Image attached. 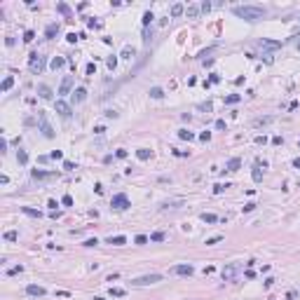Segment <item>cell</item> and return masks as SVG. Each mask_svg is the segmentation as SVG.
Instances as JSON below:
<instances>
[{"instance_id":"1","label":"cell","mask_w":300,"mask_h":300,"mask_svg":"<svg viewBox=\"0 0 300 300\" xmlns=\"http://www.w3.org/2000/svg\"><path fill=\"white\" fill-rule=\"evenodd\" d=\"M232 12L239 17V19H246V21H258L267 14L265 7L260 5H244V7H232Z\"/></svg>"},{"instance_id":"2","label":"cell","mask_w":300,"mask_h":300,"mask_svg":"<svg viewBox=\"0 0 300 300\" xmlns=\"http://www.w3.org/2000/svg\"><path fill=\"white\" fill-rule=\"evenodd\" d=\"M28 68H31L33 75H40L42 70H45V56L38 54V52H31V56H28Z\"/></svg>"},{"instance_id":"3","label":"cell","mask_w":300,"mask_h":300,"mask_svg":"<svg viewBox=\"0 0 300 300\" xmlns=\"http://www.w3.org/2000/svg\"><path fill=\"white\" fill-rule=\"evenodd\" d=\"M157 281H162V274H146V277H136L131 284H134V286H150V284H157Z\"/></svg>"},{"instance_id":"4","label":"cell","mask_w":300,"mask_h":300,"mask_svg":"<svg viewBox=\"0 0 300 300\" xmlns=\"http://www.w3.org/2000/svg\"><path fill=\"white\" fill-rule=\"evenodd\" d=\"M38 122H40V129H42V134H45V139H54V129H52V124H49V122H47V115L42 113H38Z\"/></svg>"},{"instance_id":"5","label":"cell","mask_w":300,"mask_h":300,"mask_svg":"<svg viewBox=\"0 0 300 300\" xmlns=\"http://www.w3.org/2000/svg\"><path fill=\"white\" fill-rule=\"evenodd\" d=\"M110 204H113V209H117V211H124V209H129L131 207V202H129V197L127 195H115L113 199H110Z\"/></svg>"},{"instance_id":"6","label":"cell","mask_w":300,"mask_h":300,"mask_svg":"<svg viewBox=\"0 0 300 300\" xmlns=\"http://www.w3.org/2000/svg\"><path fill=\"white\" fill-rule=\"evenodd\" d=\"M54 110L61 115V117H70V113H73V108L68 106L66 101H61V99H56L54 101Z\"/></svg>"},{"instance_id":"7","label":"cell","mask_w":300,"mask_h":300,"mask_svg":"<svg viewBox=\"0 0 300 300\" xmlns=\"http://www.w3.org/2000/svg\"><path fill=\"white\" fill-rule=\"evenodd\" d=\"M171 272H173V274H180V277H190V274L195 272V267L188 265V263H185V265H173Z\"/></svg>"},{"instance_id":"8","label":"cell","mask_w":300,"mask_h":300,"mask_svg":"<svg viewBox=\"0 0 300 300\" xmlns=\"http://www.w3.org/2000/svg\"><path fill=\"white\" fill-rule=\"evenodd\" d=\"M70 87H73V78H70V75H66V78H63V82H61V87H59V94H61V96H66V94L70 92Z\"/></svg>"},{"instance_id":"9","label":"cell","mask_w":300,"mask_h":300,"mask_svg":"<svg viewBox=\"0 0 300 300\" xmlns=\"http://www.w3.org/2000/svg\"><path fill=\"white\" fill-rule=\"evenodd\" d=\"M85 99H87V89H85V87H78V89L73 92V103H82Z\"/></svg>"},{"instance_id":"10","label":"cell","mask_w":300,"mask_h":300,"mask_svg":"<svg viewBox=\"0 0 300 300\" xmlns=\"http://www.w3.org/2000/svg\"><path fill=\"white\" fill-rule=\"evenodd\" d=\"M26 293L28 295H45V288H42V286H35V284H28V286H26Z\"/></svg>"},{"instance_id":"11","label":"cell","mask_w":300,"mask_h":300,"mask_svg":"<svg viewBox=\"0 0 300 300\" xmlns=\"http://www.w3.org/2000/svg\"><path fill=\"white\" fill-rule=\"evenodd\" d=\"M49 66H52V70H59V68H63V66H66V59H63V56H54Z\"/></svg>"},{"instance_id":"12","label":"cell","mask_w":300,"mask_h":300,"mask_svg":"<svg viewBox=\"0 0 300 300\" xmlns=\"http://www.w3.org/2000/svg\"><path fill=\"white\" fill-rule=\"evenodd\" d=\"M38 94H40L42 99H52V94H54V92H52V89H49L47 85H38Z\"/></svg>"},{"instance_id":"13","label":"cell","mask_w":300,"mask_h":300,"mask_svg":"<svg viewBox=\"0 0 300 300\" xmlns=\"http://www.w3.org/2000/svg\"><path fill=\"white\" fill-rule=\"evenodd\" d=\"M127 241V237L124 234H117V237H108V244H113V246H122Z\"/></svg>"},{"instance_id":"14","label":"cell","mask_w":300,"mask_h":300,"mask_svg":"<svg viewBox=\"0 0 300 300\" xmlns=\"http://www.w3.org/2000/svg\"><path fill=\"white\" fill-rule=\"evenodd\" d=\"M56 9H59V12L63 14V17H68V19L73 17V12H70V7H68L66 2H56Z\"/></svg>"},{"instance_id":"15","label":"cell","mask_w":300,"mask_h":300,"mask_svg":"<svg viewBox=\"0 0 300 300\" xmlns=\"http://www.w3.org/2000/svg\"><path fill=\"white\" fill-rule=\"evenodd\" d=\"M150 150H148V148H139V150H136V157H139L141 162H146V160H150Z\"/></svg>"},{"instance_id":"16","label":"cell","mask_w":300,"mask_h":300,"mask_svg":"<svg viewBox=\"0 0 300 300\" xmlns=\"http://www.w3.org/2000/svg\"><path fill=\"white\" fill-rule=\"evenodd\" d=\"M234 272H237V265H230V267H225V270H223V279L225 281H230L234 277Z\"/></svg>"},{"instance_id":"17","label":"cell","mask_w":300,"mask_h":300,"mask_svg":"<svg viewBox=\"0 0 300 300\" xmlns=\"http://www.w3.org/2000/svg\"><path fill=\"white\" fill-rule=\"evenodd\" d=\"M56 33H59V24H49V26L45 28V35H47V38H54Z\"/></svg>"},{"instance_id":"18","label":"cell","mask_w":300,"mask_h":300,"mask_svg":"<svg viewBox=\"0 0 300 300\" xmlns=\"http://www.w3.org/2000/svg\"><path fill=\"white\" fill-rule=\"evenodd\" d=\"M239 167H241V160H239V157H232V160L227 162V171H237Z\"/></svg>"},{"instance_id":"19","label":"cell","mask_w":300,"mask_h":300,"mask_svg":"<svg viewBox=\"0 0 300 300\" xmlns=\"http://www.w3.org/2000/svg\"><path fill=\"white\" fill-rule=\"evenodd\" d=\"M17 162H19L21 167L28 164V153H26V150H19V153H17Z\"/></svg>"},{"instance_id":"20","label":"cell","mask_w":300,"mask_h":300,"mask_svg":"<svg viewBox=\"0 0 300 300\" xmlns=\"http://www.w3.org/2000/svg\"><path fill=\"white\" fill-rule=\"evenodd\" d=\"M199 9H202L199 5H188V9H185V12H188V17H190V19H195V17L199 14Z\"/></svg>"},{"instance_id":"21","label":"cell","mask_w":300,"mask_h":300,"mask_svg":"<svg viewBox=\"0 0 300 300\" xmlns=\"http://www.w3.org/2000/svg\"><path fill=\"white\" fill-rule=\"evenodd\" d=\"M178 139H183V141H195V134L188 131V129H180V131H178Z\"/></svg>"},{"instance_id":"22","label":"cell","mask_w":300,"mask_h":300,"mask_svg":"<svg viewBox=\"0 0 300 300\" xmlns=\"http://www.w3.org/2000/svg\"><path fill=\"white\" fill-rule=\"evenodd\" d=\"M12 85H14V78H12V75H7L5 80H2V87H0V89H2V92H9V87H12Z\"/></svg>"},{"instance_id":"23","label":"cell","mask_w":300,"mask_h":300,"mask_svg":"<svg viewBox=\"0 0 300 300\" xmlns=\"http://www.w3.org/2000/svg\"><path fill=\"white\" fill-rule=\"evenodd\" d=\"M52 176H56V173H52V171H38V169L33 171V178H52Z\"/></svg>"},{"instance_id":"24","label":"cell","mask_w":300,"mask_h":300,"mask_svg":"<svg viewBox=\"0 0 300 300\" xmlns=\"http://www.w3.org/2000/svg\"><path fill=\"white\" fill-rule=\"evenodd\" d=\"M183 9H185V7L180 5V2H176V5H171V17H180V14H183Z\"/></svg>"},{"instance_id":"25","label":"cell","mask_w":300,"mask_h":300,"mask_svg":"<svg viewBox=\"0 0 300 300\" xmlns=\"http://www.w3.org/2000/svg\"><path fill=\"white\" fill-rule=\"evenodd\" d=\"M21 211H24V214H26V216H31V218H40V216H42L40 211H35V209H28V207H24V209H21Z\"/></svg>"},{"instance_id":"26","label":"cell","mask_w":300,"mask_h":300,"mask_svg":"<svg viewBox=\"0 0 300 300\" xmlns=\"http://www.w3.org/2000/svg\"><path fill=\"white\" fill-rule=\"evenodd\" d=\"M153 19H155V17H153V12H150V9H148V12H146V14H143V26H146V28H148V26H150V24H153Z\"/></svg>"},{"instance_id":"27","label":"cell","mask_w":300,"mask_h":300,"mask_svg":"<svg viewBox=\"0 0 300 300\" xmlns=\"http://www.w3.org/2000/svg\"><path fill=\"white\" fill-rule=\"evenodd\" d=\"M150 96H153V99H162V96H164V92H162L160 87H153V89H150Z\"/></svg>"},{"instance_id":"28","label":"cell","mask_w":300,"mask_h":300,"mask_svg":"<svg viewBox=\"0 0 300 300\" xmlns=\"http://www.w3.org/2000/svg\"><path fill=\"white\" fill-rule=\"evenodd\" d=\"M134 54H136V52H134V47H129V45L124 47V49H122V56H124V59H131Z\"/></svg>"},{"instance_id":"29","label":"cell","mask_w":300,"mask_h":300,"mask_svg":"<svg viewBox=\"0 0 300 300\" xmlns=\"http://www.w3.org/2000/svg\"><path fill=\"white\" fill-rule=\"evenodd\" d=\"M202 220H204V223H216V220H218V216H214V214H202Z\"/></svg>"},{"instance_id":"30","label":"cell","mask_w":300,"mask_h":300,"mask_svg":"<svg viewBox=\"0 0 300 300\" xmlns=\"http://www.w3.org/2000/svg\"><path fill=\"white\" fill-rule=\"evenodd\" d=\"M5 239L7 241H17V239H19V234L14 232V230H9V232H5Z\"/></svg>"},{"instance_id":"31","label":"cell","mask_w":300,"mask_h":300,"mask_svg":"<svg viewBox=\"0 0 300 300\" xmlns=\"http://www.w3.org/2000/svg\"><path fill=\"white\" fill-rule=\"evenodd\" d=\"M239 99H241L239 94H230V96H225V103H237Z\"/></svg>"},{"instance_id":"32","label":"cell","mask_w":300,"mask_h":300,"mask_svg":"<svg viewBox=\"0 0 300 300\" xmlns=\"http://www.w3.org/2000/svg\"><path fill=\"white\" fill-rule=\"evenodd\" d=\"M164 239V232H153L150 234V241H162Z\"/></svg>"},{"instance_id":"33","label":"cell","mask_w":300,"mask_h":300,"mask_svg":"<svg viewBox=\"0 0 300 300\" xmlns=\"http://www.w3.org/2000/svg\"><path fill=\"white\" fill-rule=\"evenodd\" d=\"M220 239H223V234H216V237H211V239H207V244H209V246H214V244H218Z\"/></svg>"},{"instance_id":"34","label":"cell","mask_w":300,"mask_h":300,"mask_svg":"<svg viewBox=\"0 0 300 300\" xmlns=\"http://www.w3.org/2000/svg\"><path fill=\"white\" fill-rule=\"evenodd\" d=\"M134 241H136L139 246H143V244H148V237H146V234H139V237H136Z\"/></svg>"},{"instance_id":"35","label":"cell","mask_w":300,"mask_h":300,"mask_svg":"<svg viewBox=\"0 0 300 300\" xmlns=\"http://www.w3.org/2000/svg\"><path fill=\"white\" fill-rule=\"evenodd\" d=\"M33 38H35L33 31H26V33H24V42H33Z\"/></svg>"},{"instance_id":"36","label":"cell","mask_w":300,"mask_h":300,"mask_svg":"<svg viewBox=\"0 0 300 300\" xmlns=\"http://www.w3.org/2000/svg\"><path fill=\"white\" fill-rule=\"evenodd\" d=\"M87 75H96V63H87Z\"/></svg>"},{"instance_id":"37","label":"cell","mask_w":300,"mask_h":300,"mask_svg":"<svg viewBox=\"0 0 300 300\" xmlns=\"http://www.w3.org/2000/svg\"><path fill=\"white\" fill-rule=\"evenodd\" d=\"M110 295H115V298H122V295H124V291H122V288H110Z\"/></svg>"},{"instance_id":"38","label":"cell","mask_w":300,"mask_h":300,"mask_svg":"<svg viewBox=\"0 0 300 300\" xmlns=\"http://www.w3.org/2000/svg\"><path fill=\"white\" fill-rule=\"evenodd\" d=\"M61 204H63V207H70V204H73V197H70V195H66V197L61 199Z\"/></svg>"},{"instance_id":"39","label":"cell","mask_w":300,"mask_h":300,"mask_svg":"<svg viewBox=\"0 0 300 300\" xmlns=\"http://www.w3.org/2000/svg\"><path fill=\"white\" fill-rule=\"evenodd\" d=\"M117 66V56H110V59H108V68H110V70H113V68Z\"/></svg>"},{"instance_id":"40","label":"cell","mask_w":300,"mask_h":300,"mask_svg":"<svg viewBox=\"0 0 300 300\" xmlns=\"http://www.w3.org/2000/svg\"><path fill=\"white\" fill-rule=\"evenodd\" d=\"M49 157H52V160H63V153H61V150H54Z\"/></svg>"},{"instance_id":"41","label":"cell","mask_w":300,"mask_h":300,"mask_svg":"<svg viewBox=\"0 0 300 300\" xmlns=\"http://www.w3.org/2000/svg\"><path fill=\"white\" fill-rule=\"evenodd\" d=\"M21 270H24V267H21V265H17V267H12V270H9L7 274H9V277H14V274H19Z\"/></svg>"},{"instance_id":"42","label":"cell","mask_w":300,"mask_h":300,"mask_svg":"<svg viewBox=\"0 0 300 300\" xmlns=\"http://www.w3.org/2000/svg\"><path fill=\"white\" fill-rule=\"evenodd\" d=\"M253 180L258 183V180H263V173H260V169H253Z\"/></svg>"},{"instance_id":"43","label":"cell","mask_w":300,"mask_h":300,"mask_svg":"<svg viewBox=\"0 0 300 300\" xmlns=\"http://www.w3.org/2000/svg\"><path fill=\"white\" fill-rule=\"evenodd\" d=\"M63 169H68V171H73V169H78V167H75L73 162H68V160H66V162H63Z\"/></svg>"},{"instance_id":"44","label":"cell","mask_w":300,"mask_h":300,"mask_svg":"<svg viewBox=\"0 0 300 300\" xmlns=\"http://www.w3.org/2000/svg\"><path fill=\"white\" fill-rule=\"evenodd\" d=\"M199 139H202V141H209V139H211V131H202Z\"/></svg>"},{"instance_id":"45","label":"cell","mask_w":300,"mask_h":300,"mask_svg":"<svg viewBox=\"0 0 300 300\" xmlns=\"http://www.w3.org/2000/svg\"><path fill=\"white\" fill-rule=\"evenodd\" d=\"M225 188H227V183H225V185H223V183H218V185H216V188H214V192H223V190H225Z\"/></svg>"},{"instance_id":"46","label":"cell","mask_w":300,"mask_h":300,"mask_svg":"<svg viewBox=\"0 0 300 300\" xmlns=\"http://www.w3.org/2000/svg\"><path fill=\"white\" fill-rule=\"evenodd\" d=\"M199 7H202V12H209V9H211V2H202Z\"/></svg>"},{"instance_id":"47","label":"cell","mask_w":300,"mask_h":300,"mask_svg":"<svg viewBox=\"0 0 300 300\" xmlns=\"http://www.w3.org/2000/svg\"><path fill=\"white\" fill-rule=\"evenodd\" d=\"M115 157H120V160H122V157H127V150H122V148H120V150L115 153Z\"/></svg>"},{"instance_id":"48","label":"cell","mask_w":300,"mask_h":300,"mask_svg":"<svg viewBox=\"0 0 300 300\" xmlns=\"http://www.w3.org/2000/svg\"><path fill=\"white\" fill-rule=\"evenodd\" d=\"M96 244H99L96 239H87V241H85V246H96Z\"/></svg>"},{"instance_id":"49","label":"cell","mask_w":300,"mask_h":300,"mask_svg":"<svg viewBox=\"0 0 300 300\" xmlns=\"http://www.w3.org/2000/svg\"><path fill=\"white\" fill-rule=\"evenodd\" d=\"M253 209H256V204H253V202H249L246 207H244V211H253Z\"/></svg>"},{"instance_id":"50","label":"cell","mask_w":300,"mask_h":300,"mask_svg":"<svg viewBox=\"0 0 300 300\" xmlns=\"http://www.w3.org/2000/svg\"><path fill=\"white\" fill-rule=\"evenodd\" d=\"M199 108H202V110H211V108H214V106H211V103H209V101H207V103H202Z\"/></svg>"},{"instance_id":"51","label":"cell","mask_w":300,"mask_h":300,"mask_svg":"<svg viewBox=\"0 0 300 300\" xmlns=\"http://www.w3.org/2000/svg\"><path fill=\"white\" fill-rule=\"evenodd\" d=\"M216 129H225V120H218V122H216Z\"/></svg>"},{"instance_id":"52","label":"cell","mask_w":300,"mask_h":300,"mask_svg":"<svg viewBox=\"0 0 300 300\" xmlns=\"http://www.w3.org/2000/svg\"><path fill=\"white\" fill-rule=\"evenodd\" d=\"M106 117H113V120H115V117H117V113H115V110H106Z\"/></svg>"},{"instance_id":"53","label":"cell","mask_w":300,"mask_h":300,"mask_svg":"<svg viewBox=\"0 0 300 300\" xmlns=\"http://www.w3.org/2000/svg\"><path fill=\"white\" fill-rule=\"evenodd\" d=\"M293 167H295V169H300V157H295V160H293Z\"/></svg>"},{"instance_id":"54","label":"cell","mask_w":300,"mask_h":300,"mask_svg":"<svg viewBox=\"0 0 300 300\" xmlns=\"http://www.w3.org/2000/svg\"><path fill=\"white\" fill-rule=\"evenodd\" d=\"M94 300H106V298H94Z\"/></svg>"},{"instance_id":"55","label":"cell","mask_w":300,"mask_h":300,"mask_svg":"<svg viewBox=\"0 0 300 300\" xmlns=\"http://www.w3.org/2000/svg\"><path fill=\"white\" fill-rule=\"evenodd\" d=\"M298 52H300V42H298Z\"/></svg>"},{"instance_id":"56","label":"cell","mask_w":300,"mask_h":300,"mask_svg":"<svg viewBox=\"0 0 300 300\" xmlns=\"http://www.w3.org/2000/svg\"><path fill=\"white\" fill-rule=\"evenodd\" d=\"M298 143H300V141H298Z\"/></svg>"}]
</instances>
